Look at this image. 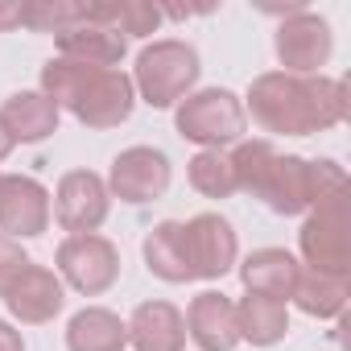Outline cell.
Segmentation results:
<instances>
[{"label":"cell","mask_w":351,"mask_h":351,"mask_svg":"<svg viewBox=\"0 0 351 351\" xmlns=\"http://www.w3.org/2000/svg\"><path fill=\"white\" fill-rule=\"evenodd\" d=\"M236 273H240L244 293L277 298V302L289 306L293 285H298V273H302V261L293 252H285V248H256V252H248L236 265Z\"/></svg>","instance_id":"obj_16"},{"label":"cell","mask_w":351,"mask_h":351,"mask_svg":"<svg viewBox=\"0 0 351 351\" xmlns=\"http://www.w3.org/2000/svg\"><path fill=\"white\" fill-rule=\"evenodd\" d=\"M0 120H5V128L13 132L17 145H42L46 136L58 132L62 112L42 91H13L5 99V108H0Z\"/></svg>","instance_id":"obj_19"},{"label":"cell","mask_w":351,"mask_h":351,"mask_svg":"<svg viewBox=\"0 0 351 351\" xmlns=\"http://www.w3.org/2000/svg\"><path fill=\"white\" fill-rule=\"evenodd\" d=\"M186 182L203 199H232L236 195V169H232L228 149H199L186 161Z\"/></svg>","instance_id":"obj_24"},{"label":"cell","mask_w":351,"mask_h":351,"mask_svg":"<svg viewBox=\"0 0 351 351\" xmlns=\"http://www.w3.org/2000/svg\"><path fill=\"white\" fill-rule=\"evenodd\" d=\"M50 207H54V219L66 236H91L108 223L112 195H108V182L95 169H71L58 178Z\"/></svg>","instance_id":"obj_10"},{"label":"cell","mask_w":351,"mask_h":351,"mask_svg":"<svg viewBox=\"0 0 351 351\" xmlns=\"http://www.w3.org/2000/svg\"><path fill=\"white\" fill-rule=\"evenodd\" d=\"M87 21L108 25L128 42V38H153L165 13L157 5H145V0H116V5H87Z\"/></svg>","instance_id":"obj_23"},{"label":"cell","mask_w":351,"mask_h":351,"mask_svg":"<svg viewBox=\"0 0 351 351\" xmlns=\"http://www.w3.org/2000/svg\"><path fill=\"white\" fill-rule=\"evenodd\" d=\"M298 248L306 269L318 273H351V199L347 186L314 203L302 219Z\"/></svg>","instance_id":"obj_6"},{"label":"cell","mask_w":351,"mask_h":351,"mask_svg":"<svg viewBox=\"0 0 351 351\" xmlns=\"http://www.w3.org/2000/svg\"><path fill=\"white\" fill-rule=\"evenodd\" d=\"M236 326H240V343L252 347H277L289 335V306L277 298H261V293H244L236 302Z\"/></svg>","instance_id":"obj_21"},{"label":"cell","mask_w":351,"mask_h":351,"mask_svg":"<svg viewBox=\"0 0 351 351\" xmlns=\"http://www.w3.org/2000/svg\"><path fill=\"white\" fill-rule=\"evenodd\" d=\"M25 265H29V252H25L17 240L0 236V298H5V289L13 285V277H17Z\"/></svg>","instance_id":"obj_26"},{"label":"cell","mask_w":351,"mask_h":351,"mask_svg":"<svg viewBox=\"0 0 351 351\" xmlns=\"http://www.w3.org/2000/svg\"><path fill=\"white\" fill-rule=\"evenodd\" d=\"M38 91L46 99H54L58 112L66 108L79 124H87L95 132L120 128L136 108L132 79L120 66L99 71V66H83V62H71V58H50L42 66V87Z\"/></svg>","instance_id":"obj_3"},{"label":"cell","mask_w":351,"mask_h":351,"mask_svg":"<svg viewBox=\"0 0 351 351\" xmlns=\"http://www.w3.org/2000/svg\"><path fill=\"white\" fill-rule=\"evenodd\" d=\"M228 157L236 169V191L261 199L273 215H306L314 203L347 186V173L339 161L277 153L273 141H240Z\"/></svg>","instance_id":"obj_1"},{"label":"cell","mask_w":351,"mask_h":351,"mask_svg":"<svg viewBox=\"0 0 351 351\" xmlns=\"http://www.w3.org/2000/svg\"><path fill=\"white\" fill-rule=\"evenodd\" d=\"M108 195L128 203V207H145L153 199H161L173 182V165L161 149L153 145H128L112 157V169H108Z\"/></svg>","instance_id":"obj_9"},{"label":"cell","mask_w":351,"mask_h":351,"mask_svg":"<svg viewBox=\"0 0 351 351\" xmlns=\"http://www.w3.org/2000/svg\"><path fill=\"white\" fill-rule=\"evenodd\" d=\"M54 273L62 285H71L83 298H99L120 281V248L91 232V236H66L54 252Z\"/></svg>","instance_id":"obj_7"},{"label":"cell","mask_w":351,"mask_h":351,"mask_svg":"<svg viewBox=\"0 0 351 351\" xmlns=\"http://www.w3.org/2000/svg\"><path fill=\"white\" fill-rule=\"evenodd\" d=\"M13 149H17V141H13V132L5 128V120H0V161H5V157H9Z\"/></svg>","instance_id":"obj_29"},{"label":"cell","mask_w":351,"mask_h":351,"mask_svg":"<svg viewBox=\"0 0 351 351\" xmlns=\"http://www.w3.org/2000/svg\"><path fill=\"white\" fill-rule=\"evenodd\" d=\"M124 326H128V347L132 351H186V318L165 298L141 302L128 314Z\"/></svg>","instance_id":"obj_15"},{"label":"cell","mask_w":351,"mask_h":351,"mask_svg":"<svg viewBox=\"0 0 351 351\" xmlns=\"http://www.w3.org/2000/svg\"><path fill=\"white\" fill-rule=\"evenodd\" d=\"M54 219L50 191L29 173H0V236L38 240Z\"/></svg>","instance_id":"obj_11"},{"label":"cell","mask_w":351,"mask_h":351,"mask_svg":"<svg viewBox=\"0 0 351 351\" xmlns=\"http://www.w3.org/2000/svg\"><path fill=\"white\" fill-rule=\"evenodd\" d=\"M141 252H145V269L157 281H165V285L195 281V269H191V256H186V232H182L178 219H161L157 228H149Z\"/></svg>","instance_id":"obj_18"},{"label":"cell","mask_w":351,"mask_h":351,"mask_svg":"<svg viewBox=\"0 0 351 351\" xmlns=\"http://www.w3.org/2000/svg\"><path fill=\"white\" fill-rule=\"evenodd\" d=\"M79 21H87V5L79 0H21V29L58 38Z\"/></svg>","instance_id":"obj_25"},{"label":"cell","mask_w":351,"mask_h":351,"mask_svg":"<svg viewBox=\"0 0 351 351\" xmlns=\"http://www.w3.org/2000/svg\"><path fill=\"white\" fill-rule=\"evenodd\" d=\"M273 54L285 75H322V66L335 54L330 21L314 9H298V13L281 17V25L273 34Z\"/></svg>","instance_id":"obj_8"},{"label":"cell","mask_w":351,"mask_h":351,"mask_svg":"<svg viewBox=\"0 0 351 351\" xmlns=\"http://www.w3.org/2000/svg\"><path fill=\"white\" fill-rule=\"evenodd\" d=\"M21 29V0H0V34Z\"/></svg>","instance_id":"obj_27"},{"label":"cell","mask_w":351,"mask_h":351,"mask_svg":"<svg viewBox=\"0 0 351 351\" xmlns=\"http://www.w3.org/2000/svg\"><path fill=\"white\" fill-rule=\"evenodd\" d=\"M128 326L108 306H83L66 322V351H124Z\"/></svg>","instance_id":"obj_22"},{"label":"cell","mask_w":351,"mask_h":351,"mask_svg":"<svg viewBox=\"0 0 351 351\" xmlns=\"http://www.w3.org/2000/svg\"><path fill=\"white\" fill-rule=\"evenodd\" d=\"M173 128L182 141L199 145V149H228L240 145L248 132V116H244V99L228 87H203L191 91L178 108H173Z\"/></svg>","instance_id":"obj_5"},{"label":"cell","mask_w":351,"mask_h":351,"mask_svg":"<svg viewBox=\"0 0 351 351\" xmlns=\"http://www.w3.org/2000/svg\"><path fill=\"white\" fill-rule=\"evenodd\" d=\"M58 46V58H71V62H83V66H99V71H116L128 54V42L108 29V25H95V21H79L71 25L66 34L54 38Z\"/></svg>","instance_id":"obj_17"},{"label":"cell","mask_w":351,"mask_h":351,"mask_svg":"<svg viewBox=\"0 0 351 351\" xmlns=\"http://www.w3.org/2000/svg\"><path fill=\"white\" fill-rule=\"evenodd\" d=\"M351 112L347 83L335 75H285L265 71L244 95V116H252L273 136H314L339 128Z\"/></svg>","instance_id":"obj_2"},{"label":"cell","mask_w":351,"mask_h":351,"mask_svg":"<svg viewBox=\"0 0 351 351\" xmlns=\"http://www.w3.org/2000/svg\"><path fill=\"white\" fill-rule=\"evenodd\" d=\"M0 351H25V335L5 318H0Z\"/></svg>","instance_id":"obj_28"},{"label":"cell","mask_w":351,"mask_h":351,"mask_svg":"<svg viewBox=\"0 0 351 351\" xmlns=\"http://www.w3.org/2000/svg\"><path fill=\"white\" fill-rule=\"evenodd\" d=\"M347 298H351V273H318V269H306L298 273V285H293V306L310 318H343L347 310Z\"/></svg>","instance_id":"obj_20"},{"label":"cell","mask_w":351,"mask_h":351,"mask_svg":"<svg viewBox=\"0 0 351 351\" xmlns=\"http://www.w3.org/2000/svg\"><path fill=\"white\" fill-rule=\"evenodd\" d=\"M203 75V58L191 42L182 38H157L149 42L141 54H136V66H132V91L141 104L165 112V108H178L195 83Z\"/></svg>","instance_id":"obj_4"},{"label":"cell","mask_w":351,"mask_h":351,"mask_svg":"<svg viewBox=\"0 0 351 351\" xmlns=\"http://www.w3.org/2000/svg\"><path fill=\"white\" fill-rule=\"evenodd\" d=\"M186 318V339L199 351H236L240 347V326H236V302L219 289H203Z\"/></svg>","instance_id":"obj_14"},{"label":"cell","mask_w":351,"mask_h":351,"mask_svg":"<svg viewBox=\"0 0 351 351\" xmlns=\"http://www.w3.org/2000/svg\"><path fill=\"white\" fill-rule=\"evenodd\" d=\"M182 232H186V256H191L195 281H223L236 269L240 240H236V228L219 211H203L186 219Z\"/></svg>","instance_id":"obj_12"},{"label":"cell","mask_w":351,"mask_h":351,"mask_svg":"<svg viewBox=\"0 0 351 351\" xmlns=\"http://www.w3.org/2000/svg\"><path fill=\"white\" fill-rule=\"evenodd\" d=\"M5 306H9V314H13L21 326L54 322V318L62 314V306H66V285H62V277H58L54 269L29 261V265L13 277V285L5 289Z\"/></svg>","instance_id":"obj_13"}]
</instances>
